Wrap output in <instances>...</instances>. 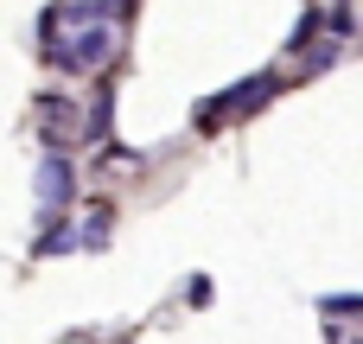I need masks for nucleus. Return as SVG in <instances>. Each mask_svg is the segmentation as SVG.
Wrapping results in <instances>:
<instances>
[{"label":"nucleus","instance_id":"1","mask_svg":"<svg viewBox=\"0 0 363 344\" xmlns=\"http://www.w3.org/2000/svg\"><path fill=\"white\" fill-rule=\"evenodd\" d=\"M274 89H281L274 77H242V83H230L223 96H211V102H198V128L211 134L217 121H242V115H249V109H262V102H268Z\"/></svg>","mask_w":363,"mask_h":344},{"label":"nucleus","instance_id":"2","mask_svg":"<svg viewBox=\"0 0 363 344\" xmlns=\"http://www.w3.org/2000/svg\"><path fill=\"white\" fill-rule=\"evenodd\" d=\"M108 51H115V32H102V26H96V32H83V38L51 45V64H57V70H89V64H102Z\"/></svg>","mask_w":363,"mask_h":344},{"label":"nucleus","instance_id":"3","mask_svg":"<svg viewBox=\"0 0 363 344\" xmlns=\"http://www.w3.org/2000/svg\"><path fill=\"white\" fill-rule=\"evenodd\" d=\"M70 192H77V172H70V160H38V211L51 217V211H64L70 204Z\"/></svg>","mask_w":363,"mask_h":344},{"label":"nucleus","instance_id":"4","mask_svg":"<svg viewBox=\"0 0 363 344\" xmlns=\"http://www.w3.org/2000/svg\"><path fill=\"white\" fill-rule=\"evenodd\" d=\"M64 249H77V236H70V223H51L38 236V255H64Z\"/></svg>","mask_w":363,"mask_h":344},{"label":"nucleus","instance_id":"5","mask_svg":"<svg viewBox=\"0 0 363 344\" xmlns=\"http://www.w3.org/2000/svg\"><path fill=\"white\" fill-rule=\"evenodd\" d=\"M108 115H115V89H102V96H96V109H89V134H96V140L108 134Z\"/></svg>","mask_w":363,"mask_h":344},{"label":"nucleus","instance_id":"6","mask_svg":"<svg viewBox=\"0 0 363 344\" xmlns=\"http://www.w3.org/2000/svg\"><path fill=\"white\" fill-rule=\"evenodd\" d=\"M83 243H89V249H102V243H108V211H89V230H83Z\"/></svg>","mask_w":363,"mask_h":344},{"label":"nucleus","instance_id":"7","mask_svg":"<svg viewBox=\"0 0 363 344\" xmlns=\"http://www.w3.org/2000/svg\"><path fill=\"white\" fill-rule=\"evenodd\" d=\"M351 26H357V19H351V6H332V13H325V32H332V38H345Z\"/></svg>","mask_w":363,"mask_h":344},{"label":"nucleus","instance_id":"8","mask_svg":"<svg viewBox=\"0 0 363 344\" xmlns=\"http://www.w3.org/2000/svg\"><path fill=\"white\" fill-rule=\"evenodd\" d=\"M325 313H363V294H332V300H319Z\"/></svg>","mask_w":363,"mask_h":344},{"label":"nucleus","instance_id":"9","mask_svg":"<svg viewBox=\"0 0 363 344\" xmlns=\"http://www.w3.org/2000/svg\"><path fill=\"white\" fill-rule=\"evenodd\" d=\"M306 64H313V70H332V64H338V45H319V51H313Z\"/></svg>","mask_w":363,"mask_h":344}]
</instances>
